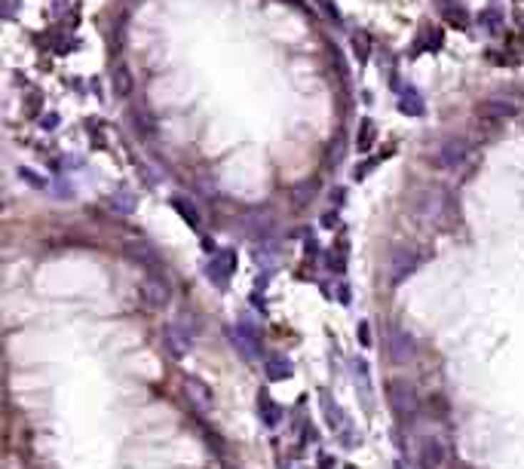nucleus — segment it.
I'll return each instance as SVG.
<instances>
[{
  "instance_id": "nucleus-3",
  "label": "nucleus",
  "mask_w": 524,
  "mask_h": 469,
  "mask_svg": "<svg viewBox=\"0 0 524 469\" xmlns=\"http://www.w3.org/2000/svg\"><path fill=\"white\" fill-rule=\"evenodd\" d=\"M436 4L441 9V19H448L454 28H466L469 25V13L457 4V0H436Z\"/></svg>"
},
{
  "instance_id": "nucleus-7",
  "label": "nucleus",
  "mask_w": 524,
  "mask_h": 469,
  "mask_svg": "<svg viewBox=\"0 0 524 469\" xmlns=\"http://www.w3.org/2000/svg\"><path fill=\"white\" fill-rule=\"evenodd\" d=\"M423 43H426V49H433V53H436V49L445 46V31H438V28H429V37L423 40Z\"/></svg>"
},
{
  "instance_id": "nucleus-6",
  "label": "nucleus",
  "mask_w": 524,
  "mask_h": 469,
  "mask_svg": "<svg viewBox=\"0 0 524 469\" xmlns=\"http://www.w3.org/2000/svg\"><path fill=\"white\" fill-rule=\"evenodd\" d=\"M481 22H485V28H490V31H497V28L503 25L500 9H485V13H481Z\"/></svg>"
},
{
  "instance_id": "nucleus-2",
  "label": "nucleus",
  "mask_w": 524,
  "mask_h": 469,
  "mask_svg": "<svg viewBox=\"0 0 524 469\" xmlns=\"http://www.w3.org/2000/svg\"><path fill=\"white\" fill-rule=\"evenodd\" d=\"M166 346H169L172 356H178V359H181V356H187L190 346H193L190 331L181 329V325H166Z\"/></svg>"
},
{
  "instance_id": "nucleus-5",
  "label": "nucleus",
  "mask_w": 524,
  "mask_h": 469,
  "mask_svg": "<svg viewBox=\"0 0 524 469\" xmlns=\"http://www.w3.org/2000/svg\"><path fill=\"white\" fill-rule=\"evenodd\" d=\"M353 53H356L359 62H368V56H371V37L356 34V37H353Z\"/></svg>"
},
{
  "instance_id": "nucleus-1",
  "label": "nucleus",
  "mask_w": 524,
  "mask_h": 469,
  "mask_svg": "<svg viewBox=\"0 0 524 469\" xmlns=\"http://www.w3.org/2000/svg\"><path fill=\"white\" fill-rule=\"evenodd\" d=\"M184 396H187V402L197 408L200 414H212L215 396H212V390L202 381H197V377H184Z\"/></svg>"
},
{
  "instance_id": "nucleus-4",
  "label": "nucleus",
  "mask_w": 524,
  "mask_h": 469,
  "mask_svg": "<svg viewBox=\"0 0 524 469\" xmlns=\"http://www.w3.org/2000/svg\"><path fill=\"white\" fill-rule=\"evenodd\" d=\"M399 110L402 114H411V117H423V98L417 96V89H405V93H399Z\"/></svg>"
},
{
  "instance_id": "nucleus-8",
  "label": "nucleus",
  "mask_w": 524,
  "mask_h": 469,
  "mask_svg": "<svg viewBox=\"0 0 524 469\" xmlns=\"http://www.w3.org/2000/svg\"><path fill=\"white\" fill-rule=\"evenodd\" d=\"M515 22H518V25L524 28V13H515Z\"/></svg>"
}]
</instances>
